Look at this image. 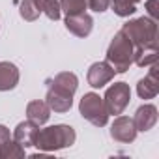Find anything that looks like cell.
<instances>
[{
  "label": "cell",
  "mask_w": 159,
  "mask_h": 159,
  "mask_svg": "<svg viewBox=\"0 0 159 159\" xmlns=\"http://www.w3.org/2000/svg\"><path fill=\"white\" fill-rule=\"evenodd\" d=\"M0 157L2 159H21V157H25V148L10 139L2 146V150H0Z\"/></svg>",
  "instance_id": "19"
},
{
  "label": "cell",
  "mask_w": 159,
  "mask_h": 159,
  "mask_svg": "<svg viewBox=\"0 0 159 159\" xmlns=\"http://www.w3.org/2000/svg\"><path fill=\"white\" fill-rule=\"evenodd\" d=\"M114 73H116V71L112 69V66H111L107 60H105V62H96V64L90 66L88 75H86L88 84H90L92 88H103L105 84H109V83L112 81Z\"/></svg>",
  "instance_id": "7"
},
{
  "label": "cell",
  "mask_w": 159,
  "mask_h": 159,
  "mask_svg": "<svg viewBox=\"0 0 159 159\" xmlns=\"http://www.w3.org/2000/svg\"><path fill=\"white\" fill-rule=\"evenodd\" d=\"M49 116H51V109L45 101L36 99V101H30L26 105V118L30 122H34L36 125H43L49 120Z\"/></svg>",
  "instance_id": "14"
},
{
  "label": "cell",
  "mask_w": 159,
  "mask_h": 159,
  "mask_svg": "<svg viewBox=\"0 0 159 159\" xmlns=\"http://www.w3.org/2000/svg\"><path fill=\"white\" fill-rule=\"evenodd\" d=\"M36 6L39 8L41 13H45L51 21H58L60 15H62V10H60V0H34Z\"/></svg>",
  "instance_id": "15"
},
{
  "label": "cell",
  "mask_w": 159,
  "mask_h": 159,
  "mask_svg": "<svg viewBox=\"0 0 159 159\" xmlns=\"http://www.w3.org/2000/svg\"><path fill=\"white\" fill-rule=\"evenodd\" d=\"M77 86H79L77 75L71 71H62L52 79H47L45 103L54 112H67L73 105V96L77 92Z\"/></svg>",
  "instance_id": "1"
},
{
  "label": "cell",
  "mask_w": 159,
  "mask_h": 159,
  "mask_svg": "<svg viewBox=\"0 0 159 159\" xmlns=\"http://www.w3.org/2000/svg\"><path fill=\"white\" fill-rule=\"evenodd\" d=\"M39 131V125H36L34 122L26 120V122H21L15 131H13V140L17 144H21L23 148H28V146H34V140H36V135Z\"/></svg>",
  "instance_id": "12"
},
{
  "label": "cell",
  "mask_w": 159,
  "mask_h": 159,
  "mask_svg": "<svg viewBox=\"0 0 159 159\" xmlns=\"http://www.w3.org/2000/svg\"><path fill=\"white\" fill-rule=\"evenodd\" d=\"M133 124L137 127V131H150L155 124H157V109L155 105H142L137 109Z\"/></svg>",
  "instance_id": "11"
},
{
  "label": "cell",
  "mask_w": 159,
  "mask_h": 159,
  "mask_svg": "<svg viewBox=\"0 0 159 159\" xmlns=\"http://www.w3.org/2000/svg\"><path fill=\"white\" fill-rule=\"evenodd\" d=\"M88 6V0H60V10L66 15H79L84 13Z\"/></svg>",
  "instance_id": "18"
},
{
  "label": "cell",
  "mask_w": 159,
  "mask_h": 159,
  "mask_svg": "<svg viewBox=\"0 0 159 159\" xmlns=\"http://www.w3.org/2000/svg\"><path fill=\"white\" fill-rule=\"evenodd\" d=\"M66 28L77 38H86V36H90V32L94 28V21L88 13L66 15Z\"/></svg>",
  "instance_id": "10"
},
{
  "label": "cell",
  "mask_w": 159,
  "mask_h": 159,
  "mask_svg": "<svg viewBox=\"0 0 159 159\" xmlns=\"http://www.w3.org/2000/svg\"><path fill=\"white\" fill-rule=\"evenodd\" d=\"M11 139V135H10V129L6 127V125H0V150H2V146L8 142Z\"/></svg>",
  "instance_id": "23"
},
{
  "label": "cell",
  "mask_w": 159,
  "mask_h": 159,
  "mask_svg": "<svg viewBox=\"0 0 159 159\" xmlns=\"http://www.w3.org/2000/svg\"><path fill=\"white\" fill-rule=\"evenodd\" d=\"M88 6H90V10L101 13V11H105L111 6V0H88Z\"/></svg>",
  "instance_id": "21"
},
{
  "label": "cell",
  "mask_w": 159,
  "mask_h": 159,
  "mask_svg": "<svg viewBox=\"0 0 159 159\" xmlns=\"http://www.w3.org/2000/svg\"><path fill=\"white\" fill-rule=\"evenodd\" d=\"M111 137L116 140V142H122V144H129L135 140L137 137V127L133 124V118L129 116H120L114 120L112 127H111Z\"/></svg>",
  "instance_id": "8"
},
{
  "label": "cell",
  "mask_w": 159,
  "mask_h": 159,
  "mask_svg": "<svg viewBox=\"0 0 159 159\" xmlns=\"http://www.w3.org/2000/svg\"><path fill=\"white\" fill-rule=\"evenodd\" d=\"M157 2H159V0H148V2H146L148 15H150V19H153V21H157V10H155Z\"/></svg>",
  "instance_id": "22"
},
{
  "label": "cell",
  "mask_w": 159,
  "mask_h": 159,
  "mask_svg": "<svg viewBox=\"0 0 159 159\" xmlns=\"http://www.w3.org/2000/svg\"><path fill=\"white\" fill-rule=\"evenodd\" d=\"M79 111H81V116L84 120H88L90 124H94L96 127H103L109 122V112L105 109L103 98H99L98 94L90 92L84 94L81 103H79Z\"/></svg>",
  "instance_id": "5"
},
{
  "label": "cell",
  "mask_w": 159,
  "mask_h": 159,
  "mask_svg": "<svg viewBox=\"0 0 159 159\" xmlns=\"http://www.w3.org/2000/svg\"><path fill=\"white\" fill-rule=\"evenodd\" d=\"M19 83V69L11 62L0 60V92L13 90Z\"/></svg>",
  "instance_id": "13"
},
{
  "label": "cell",
  "mask_w": 159,
  "mask_h": 159,
  "mask_svg": "<svg viewBox=\"0 0 159 159\" xmlns=\"http://www.w3.org/2000/svg\"><path fill=\"white\" fill-rule=\"evenodd\" d=\"M122 32L131 39L135 49H159L157 45V21L139 17L122 26Z\"/></svg>",
  "instance_id": "2"
},
{
  "label": "cell",
  "mask_w": 159,
  "mask_h": 159,
  "mask_svg": "<svg viewBox=\"0 0 159 159\" xmlns=\"http://www.w3.org/2000/svg\"><path fill=\"white\" fill-rule=\"evenodd\" d=\"M19 13H21V17H23L25 21H36V19L39 17L41 11H39V8L36 6L34 0H23Z\"/></svg>",
  "instance_id": "20"
},
{
  "label": "cell",
  "mask_w": 159,
  "mask_h": 159,
  "mask_svg": "<svg viewBox=\"0 0 159 159\" xmlns=\"http://www.w3.org/2000/svg\"><path fill=\"white\" fill-rule=\"evenodd\" d=\"M133 54H135V45L120 30L112 38V41L107 49V62L112 66V69L116 73H125L129 69V66L133 64Z\"/></svg>",
  "instance_id": "4"
},
{
  "label": "cell",
  "mask_w": 159,
  "mask_h": 159,
  "mask_svg": "<svg viewBox=\"0 0 159 159\" xmlns=\"http://www.w3.org/2000/svg\"><path fill=\"white\" fill-rule=\"evenodd\" d=\"M75 139H77V135H75L73 127L58 124V125H49V127L39 129L36 135L34 146L43 152H56V150L75 144Z\"/></svg>",
  "instance_id": "3"
},
{
  "label": "cell",
  "mask_w": 159,
  "mask_h": 159,
  "mask_svg": "<svg viewBox=\"0 0 159 159\" xmlns=\"http://www.w3.org/2000/svg\"><path fill=\"white\" fill-rule=\"evenodd\" d=\"M157 54H159V49H135L133 62L139 67H146V66H152L153 62H157Z\"/></svg>",
  "instance_id": "16"
},
{
  "label": "cell",
  "mask_w": 159,
  "mask_h": 159,
  "mask_svg": "<svg viewBox=\"0 0 159 159\" xmlns=\"http://www.w3.org/2000/svg\"><path fill=\"white\" fill-rule=\"evenodd\" d=\"M129 99H131L129 84H125V83H114L105 92L103 103H105V109H107L109 114L118 116V114H122L125 111V107L129 105Z\"/></svg>",
  "instance_id": "6"
},
{
  "label": "cell",
  "mask_w": 159,
  "mask_h": 159,
  "mask_svg": "<svg viewBox=\"0 0 159 159\" xmlns=\"http://www.w3.org/2000/svg\"><path fill=\"white\" fill-rule=\"evenodd\" d=\"M137 94L142 99H153L159 94V79H157V62L150 66V71L137 84Z\"/></svg>",
  "instance_id": "9"
},
{
  "label": "cell",
  "mask_w": 159,
  "mask_h": 159,
  "mask_svg": "<svg viewBox=\"0 0 159 159\" xmlns=\"http://www.w3.org/2000/svg\"><path fill=\"white\" fill-rule=\"evenodd\" d=\"M140 0H111V8L120 17H129L137 11V4Z\"/></svg>",
  "instance_id": "17"
}]
</instances>
